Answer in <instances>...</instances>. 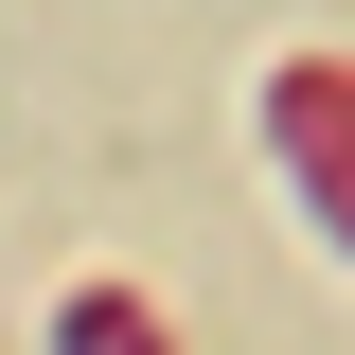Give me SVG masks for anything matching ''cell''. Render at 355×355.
<instances>
[{"mask_svg":"<svg viewBox=\"0 0 355 355\" xmlns=\"http://www.w3.org/2000/svg\"><path fill=\"white\" fill-rule=\"evenodd\" d=\"M266 160H284L302 231L355 249V53H266Z\"/></svg>","mask_w":355,"mask_h":355,"instance_id":"obj_1","label":"cell"},{"mask_svg":"<svg viewBox=\"0 0 355 355\" xmlns=\"http://www.w3.org/2000/svg\"><path fill=\"white\" fill-rule=\"evenodd\" d=\"M53 355H178V338H160L142 284H71V302H53Z\"/></svg>","mask_w":355,"mask_h":355,"instance_id":"obj_2","label":"cell"}]
</instances>
